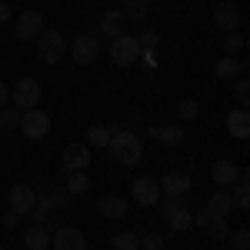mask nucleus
Wrapping results in <instances>:
<instances>
[{
  "label": "nucleus",
  "instance_id": "cd10ccee",
  "mask_svg": "<svg viewBox=\"0 0 250 250\" xmlns=\"http://www.w3.org/2000/svg\"><path fill=\"white\" fill-rule=\"evenodd\" d=\"M120 3H124L120 10H124L127 20H144L147 17V0H120Z\"/></svg>",
  "mask_w": 250,
  "mask_h": 250
},
{
  "label": "nucleus",
  "instance_id": "a878e982",
  "mask_svg": "<svg viewBox=\"0 0 250 250\" xmlns=\"http://www.w3.org/2000/svg\"><path fill=\"white\" fill-rule=\"evenodd\" d=\"M110 247L114 250H140V237L130 233V230H120V233L110 237Z\"/></svg>",
  "mask_w": 250,
  "mask_h": 250
},
{
  "label": "nucleus",
  "instance_id": "aec40b11",
  "mask_svg": "<svg viewBox=\"0 0 250 250\" xmlns=\"http://www.w3.org/2000/svg\"><path fill=\"white\" fill-rule=\"evenodd\" d=\"M97 213L107 217V220H120L127 213V200L124 197H100L97 200Z\"/></svg>",
  "mask_w": 250,
  "mask_h": 250
},
{
  "label": "nucleus",
  "instance_id": "dca6fc26",
  "mask_svg": "<svg viewBox=\"0 0 250 250\" xmlns=\"http://www.w3.org/2000/svg\"><path fill=\"white\" fill-rule=\"evenodd\" d=\"M240 177V167L233 164V160H217L210 170V180L220 187V190H227V187H233V180Z\"/></svg>",
  "mask_w": 250,
  "mask_h": 250
},
{
  "label": "nucleus",
  "instance_id": "c85d7f7f",
  "mask_svg": "<svg viewBox=\"0 0 250 250\" xmlns=\"http://www.w3.org/2000/svg\"><path fill=\"white\" fill-rule=\"evenodd\" d=\"M233 100H237V107H247L250 104V80H247V74H240V77L233 80Z\"/></svg>",
  "mask_w": 250,
  "mask_h": 250
},
{
  "label": "nucleus",
  "instance_id": "b1692460",
  "mask_svg": "<svg viewBox=\"0 0 250 250\" xmlns=\"http://www.w3.org/2000/svg\"><path fill=\"white\" fill-rule=\"evenodd\" d=\"M90 190V177H87V170H70V177H67V193L70 197H80V193Z\"/></svg>",
  "mask_w": 250,
  "mask_h": 250
},
{
  "label": "nucleus",
  "instance_id": "6ab92c4d",
  "mask_svg": "<svg viewBox=\"0 0 250 250\" xmlns=\"http://www.w3.org/2000/svg\"><path fill=\"white\" fill-rule=\"evenodd\" d=\"M247 180H250L247 170H240V177L233 180V190H230L233 210H240V213H247V210H250V184H247Z\"/></svg>",
  "mask_w": 250,
  "mask_h": 250
},
{
  "label": "nucleus",
  "instance_id": "ea45409f",
  "mask_svg": "<svg viewBox=\"0 0 250 250\" xmlns=\"http://www.w3.org/2000/svg\"><path fill=\"white\" fill-rule=\"evenodd\" d=\"M10 20V3H0V23H7Z\"/></svg>",
  "mask_w": 250,
  "mask_h": 250
},
{
  "label": "nucleus",
  "instance_id": "58836bf2",
  "mask_svg": "<svg viewBox=\"0 0 250 250\" xmlns=\"http://www.w3.org/2000/svg\"><path fill=\"white\" fill-rule=\"evenodd\" d=\"M3 107H10V87L0 80V110H3Z\"/></svg>",
  "mask_w": 250,
  "mask_h": 250
},
{
  "label": "nucleus",
  "instance_id": "0eeeda50",
  "mask_svg": "<svg viewBox=\"0 0 250 250\" xmlns=\"http://www.w3.org/2000/svg\"><path fill=\"white\" fill-rule=\"evenodd\" d=\"M157 187H160V197H187L190 187H193V180H190V173L173 170V173H164V177L157 180Z\"/></svg>",
  "mask_w": 250,
  "mask_h": 250
},
{
  "label": "nucleus",
  "instance_id": "39448f33",
  "mask_svg": "<svg viewBox=\"0 0 250 250\" xmlns=\"http://www.w3.org/2000/svg\"><path fill=\"white\" fill-rule=\"evenodd\" d=\"M17 130H20L23 137H30V140H43V137L50 134V117L43 114L40 107H34V110H23V114H20Z\"/></svg>",
  "mask_w": 250,
  "mask_h": 250
},
{
  "label": "nucleus",
  "instance_id": "c756f323",
  "mask_svg": "<svg viewBox=\"0 0 250 250\" xmlns=\"http://www.w3.org/2000/svg\"><path fill=\"white\" fill-rule=\"evenodd\" d=\"M20 124V110H14V107H3L0 110V134H14Z\"/></svg>",
  "mask_w": 250,
  "mask_h": 250
},
{
  "label": "nucleus",
  "instance_id": "6e6552de",
  "mask_svg": "<svg viewBox=\"0 0 250 250\" xmlns=\"http://www.w3.org/2000/svg\"><path fill=\"white\" fill-rule=\"evenodd\" d=\"M70 50V57L77 60V63H94L97 54H100V43H97V34H80V37H74V43L67 47Z\"/></svg>",
  "mask_w": 250,
  "mask_h": 250
},
{
  "label": "nucleus",
  "instance_id": "f03ea898",
  "mask_svg": "<svg viewBox=\"0 0 250 250\" xmlns=\"http://www.w3.org/2000/svg\"><path fill=\"white\" fill-rule=\"evenodd\" d=\"M10 107L14 110H34L40 107V83L34 77H20L14 87H10Z\"/></svg>",
  "mask_w": 250,
  "mask_h": 250
},
{
  "label": "nucleus",
  "instance_id": "2eb2a0df",
  "mask_svg": "<svg viewBox=\"0 0 250 250\" xmlns=\"http://www.w3.org/2000/svg\"><path fill=\"white\" fill-rule=\"evenodd\" d=\"M90 147L87 144H67V150H63V167L67 173L70 170H87V164H90Z\"/></svg>",
  "mask_w": 250,
  "mask_h": 250
},
{
  "label": "nucleus",
  "instance_id": "7c9ffc66",
  "mask_svg": "<svg viewBox=\"0 0 250 250\" xmlns=\"http://www.w3.org/2000/svg\"><path fill=\"white\" fill-rule=\"evenodd\" d=\"M244 47H247V40H244V34H240V30H230V34L224 37V54H230V57H237Z\"/></svg>",
  "mask_w": 250,
  "mask_h": 250
},
{
  "label": "nucleus",
  "instance_id": "f8f14e48",
  "mask_svg": "<svg viewBox=\"0 0 250 250\" xmlns=\"http://www.w3.org/2000/svg\"><path fill=\"white\" fill-rule=\"evenodd\" d=\"M34 204H37V190H34L30 184L10 187V210H17L20 217H27V213L34 210Z\"/></svg>",
  "mask_w": 250,
  "mask_h": 250
},
{
  "label": "nucleus",
  "instance_id": "e433bc0d",
  "mask_svg": "<svg viewBox=\"0 0 250 250\" xmlns=\"http://www.w3.org/2000/svg\"><path fill=\"white\" fill-rule=\"evenodd\" d=\"M50 197V207L54 210H67V204H70V193L67 190H54V193H47Z\"/></svg>",
  "mask_w": 250,
  "mask_h": 250
},
{
  "label": "nucleus",
  "instance_id": "72a5a7b5",
  "mask_svg": "<svg viewBox=\"0 0 250 250\" xmlns=\"http://www.w3.org/2000/svg\"><path fill=\"white\" fill-rule=\"evenodd\" d=\"M227 237H230V247H233V250H250V230H247V227L230 230Z\"/></svg>",
  "mask_w": 250,
  "mask_h": 250
},
{
  "label": "nucleus",
  "instance_id": "9d476101",
  "mask_svg": "<svg viewBox=\"0 0 250 250\" xmlns=\"http://www.w3.org/2000/svg\"><path fill=\"white\" fill-rule=\"evenodd\" d=\"M50 247L54 250H87V237L77 227H57V233H50Z\"/></svg>",
  "mask_w": 250,
  "mask_h": 250
},
{
  "label": "nucleus",
  "instance_id": "473e14b6",
  "mask_svg": "<svg viewBox=\"0 0 250 250\" xmlns=\"http://www.w3.org/2000/svg\"><path fill=\"white\" fill-rule=\"evenodd\" d=\"M197 114H200V110H197V100H180V104H177V117H180L184 124L197 120Z\"/></svg>",
  "mask_w": 250,
  "mask_h": 250
},
{
  "label": "nucleus",
  "instance_id": "1a4fd4ad",
  "mask_svg": "<svg viewBox=\"0 0 250 250\" xmlns=\"http://www.w3.org/2000/svg\"><path fill=\"white\" fill-rule=\"evenodd\" d=\"M130 197H134V204H140V207H157L160 187H157L154 177H137L134 184H130Z\"/></svg>",
  "mask_w": 250,
  "mask_h": 250
},
{
  "label": "nucleus",
  "instance_id": "c9c22d12",
  "mask_svg": "<svg viewBox=\"0 0 250 250\" xmlns=\"http://www.w3.org/2000/svg\"><path fill=\"white\" fill-rule=\"evenodd\" d=\"M140 250H164V237L160 233H144L140 237Z\"/></svg>",
  "mask_w": 250,
  "mask_h": 250
},
{
  "label": "nucleus",
  "instance_id": "4c0bfd02",
  "mask_svg": "<svg viewBox=\"0 0 250 250\" xmlns=\"http://www.w3.org/2000/svg\"><path fill=\"white\" fill-rule=\"evenodd\" d=\"M20 220H23V217H20L17 210H7L3 217H0V224H3V230H14V227H17Z\"/></svg>",
  "mask_w": 250,
  "mask_h": 250
},
{
  "label": "nucleus",
  "instance_id": "412c9836",
  "mask_svg": "<svg viewBox=\"0 0 250 250\" xmlns=\"http://www.w3.org/2000/svg\"><path fill=\"white\" fill-rule=\"evenodd\" d=\"M23 244L30 250H50V230L43 224H34V227L23 230Z\"/></svg>",
  "mask_w": 250,
  "mask_h": 250
},
{
  "label": "nucleus",
  "instance_id": "7ed1b4c3",
  "mask_svg": "<svg viewBox=\"0 0 250 250\" xmlns=\"http://www.w3.org/2000/svg\"><path fill=\"white\" fill-rule=\"evenodd\" d=\"M34 43H37V57L43 63H60V60L67 57V40H63L60 30H43Z\"/></svg>",
  "mask_w": 250,
  "mask_h": 250
},
{
  "label": "nucleus",
  "instance_id": "2f4dec72",
  "mask_svg": "<svg viewBox=\"0 0 250 250\" xmlns=\"http://www.w3.org/2000/svg\"><path fill=\"white\" fill-rule=\"evenodd\" d=\"M157 207H160L164 217H173L180 207H187V200H184V197H160V200H157Z\"/></svg>",
  "mask_w": 250,
  "mask_h": 250
},
{
  "label": "nucleus",
  "instance_id": "79ce46f5",
  "mask_svg": "<svg viewBox=\"0 0 250 250\" xmlns=\"http://www.w3.org/2000/svg\"><path fill=\"white\" fill-rule=\"evenodd\" d=\"M0 3H7V0H0Z\"/></svg>",
  "mask_w": 250,
  "mask_h": 250
},
{
  "label": "nucleus",
  "instance_id": "f704fd0d",
  "mask_svg": "<svg viewBox=\"0 0 250 250\" xmlns=\"http://www.w3.org/2000/svg\"><path fill=\"white\" fill-rule=\"evenodd\" d=\"M137 43H140L144 54H154V47L160 43V34H157V30H144V34L137 37Z\"/></svg>",
  "mask_w": 250,
  "mask_h": 250
},
{
  "label": "nucleus",
  "instance_id": "f257e3e1",
  "mask_svg": "<svg viewBox=\"0 0 250 250\" xmlns=\"http://www.w3.org/2000/svg\"><path fill=\"white\" fill-rule=\"evenodd\" d=\"M107 150H110V157H114L117 164L134 167V164H140V157H144V140H140L134 130H114Z\"/></svg>",
  "mask_w": 250,
  "mask_h": 250
},
{
  "label": "nucleus",
  "instance_id": "a211bd4d",
  "mask_svg": "<svg viewBox=\"0 0 250 250\" xmlns=\"http://www.w3.org/2000/svg\"><path fill=\"white\" fill-rule=\"evenodd\" d=\"M227 130H230V137H237V140H247V137H250V114H247V107H237V110L227 114Z\"/></svg>",
  "mask_w": 250,
  "mask_h": 250
},
{
  "label": "nucleus",
  "instance_id": "393cba45",
  "mask_svg": "<svg viewBox=\"0 0 250 250\" xmlns=\"http://www.w3.org/2000/svg\"><path fill=\"white\" fill-rule=\"evenodd\" d=\"M167 220H170V230L173 233H187L193 227V210H190V207H180V210L173 213V217H167Z\"/></svg>",
  "mask_w": 250,
  "mask_h": 250
},
{
  "label": "nucleus",
  "instance_id": "37998d69",
  "mask_svg": "<svg viewBox=\"0 0 250 250\" xmlns=\"http://www.w3.org/2000/svg\"><path fill=\"white\" fill-rule=\"evenodd\" d=\"M0 250H7V247H0Z\"/></svg>",
  "mask_w": 250,
  "mask_h": 250
},
{
  "label": "nucleus",
  "instance_id": "423d86ee",
  "mask_svg": "<svg viewBox=\"0 0 250 250\" xmlns=\"http://www.w3.org/2000/svg\"><path fill=\"white\" fill-rule=\"evenodd\" d=\"M43 34V17H40L37 10H23L14 23V40L20 43H34V40Z\"/></svg>",
  "mask_w": 250,
  "mask_h": 250
},
{
  "label": "nucleus",
  "instance_id": "9b49d317",
  "mask_svg": "<svg viewBox=\"0 0 250 250\" xmlns=\"http://www.w3.org/2000/svg\"><path fill=\"white\" fill-rule=\"evenodd\" d=\"M240 10L233 7L230 0H220V3H213V23L224 30V34H230V30H237L240 27Z\"/></svg>",
  "mask_w": 250,
  "mask_h": 250
},
{
  "label": "nucleus",
  "instance_id": "bb28decb",
  "mask_svg": "<svg viewBox=\"0 0 250 250\" xmlns=\"http://www.w3.org/2000/svg\"><path fill=\"white\" fill-rule=\"evenodd\" d=\"M110 134H114V127H90L87 130V147H107L110 144Z\"/></svg>",
  "mask_w": 250,
  "mask_h": 250
},
{
  "label": "nucleus",
  "instance_id": "f3484780",
  "mask_svg": "<svg viewBox=\"0 0 250 250\" xmlns=\"http://www.w3.org/2000/svg\"><path fill=\"white\" fill-rule=\"evenodd\" d=\"M124 23H127V17H124V10H107L104 17H100V23H97V34H104V37H120L124 34Z\"/></svg>",
  "mask_w": 250,
  "mask_h": 250
},
{
  "label": "nucleus",
  "instance_id": "ddd939ff",
  "mask_svg": "<svg viewBox=\"0 0 250 250\" xmlns=\"http://www.w3.org/2000/svg\"><path fill=\"white\" fill-rule=\"evenodd\" d=\"M193 224H197V227H204V233H210V237H227V233H230L227 217H217V213H210L207 207L193 213Z\"/></svg>",
  "mask_w": 250,
  "mask_h": 250
},
{
  "label": "nucleus",
  "instance_id": "a19ab883",
  "mask_svg": "<svg viewBox=\"0 0 250 250\" xmlns=\"http://www.w3.org/2000/svg\"><path fill=\"white\" fill-rule=\"evenodd\" d=\"M147 3H164V0H147Z\"/></svg>",
  "mask_w": 250,
  "mask_h": 250
},
{
  "label": "nucleus",
  "instance_id": "5701e85b",
  "mask_svg": "<svg viewBox=\"0 0 250 250\" xmlns=\"http://www.w3.org/2000/svg\"><path fill=\"white\" fill-rule=\"evenodd\" d=\"M207 210L217 213V217H230V210H233L230 190H217V193H210V200H207Z\"/></svg>",
  "mask_w": 250,
  "mask_h": 250
},
{
  "label": "nucleus",
  "instance_id": "20e7f679",
  "mask_svg": "<svg viewBox=\"0 0 250 250\" xmlns=\"http://www.w3.org/2000/svg\"><path fill=\"white\" fill-rule=\"evenodd\" d=\"M140 57H144V50H140L137 37H130V34H120V37L110 40V60H114L117 67H130V63H137Z\"/></svg>",
  "mask_w": 250,
  "mask_h": 250
},
{
  "label": "nucleus",
  "instance_id": "4be33fe9",
  "mask_svg": "<svg viewBox=\"0 0 250 250\" xmlns=\"http://www.w3.org/2000/svg\"><path fill=\"white\" fill-rule=\"evenodd\" d=\"M150 134L157 140H164L167 147H180L184 144V127H177V124H160V127H150Z\"/></svg>",
  "mask_w": 250,
  "mask_h": 250
},
{
  "label": "nucleus",
  "instance_id": "4468645a",
  "mask_svg": "<svg viewBox=\"0 0 250 250\" xmlns=\"http://www.w3.org/2000/svg\"><path fill=\"white\" fill-rule=\"evenodd\" d=\"M213 74L220 80H237L240 74H247V57H230V54H224V57L213 63Z\"/></svg>",
  "mask_w": 250,
  "mask_h": 250
}]
</instances>
